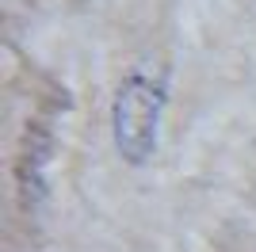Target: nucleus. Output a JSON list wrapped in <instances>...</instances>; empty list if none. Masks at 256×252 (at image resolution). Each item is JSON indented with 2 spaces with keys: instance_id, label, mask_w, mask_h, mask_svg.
Listing matches in <instances>:
<instances>
[{
  "instance_id": "1",
  "label": "nucleus",
  "mask_w": 256,
  "mask_h": 252,
  "mask_svg": "<svg viewBox=\"0 0 256 252\" xmlns=\"http://www.w3.org/2000/svg\"><path fill=\"white\" fill-rule=\"evenodd\" d=\"M168 107V80L150 69H130L111 96V142L126 164H150L160 146V122Z\"/></svg>"
},
{
  "instance_id": "2",
  "label": "nucleus",
  "mask_w": 256,
  "mask_h": 252,
  "mask_svg": "<svg viewBox=\"0 0 256 252\" xmlns=\"http://www.w3.org/2000/svg\"><path fill=\"white\" fill-rule=\"evenodd\" d=\"M54 157V126L50 118L27 122V142L20 153V195L27 206H38L46 199V168Z\"/></svg>"
}]
</instances>
